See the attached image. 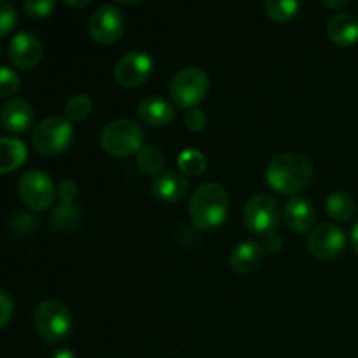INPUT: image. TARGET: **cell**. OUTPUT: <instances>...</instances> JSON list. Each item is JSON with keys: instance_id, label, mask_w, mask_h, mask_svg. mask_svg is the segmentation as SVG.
<instances>
[{"instance_id": "11", "label": "cell", "mask_w": 358, "mask_h": 358, "mask_svg": "<svg viewBox=\"0 0 358 358\" xmlns=\"http://www.w3.org/2000/svg\"><path fill=\"white\" fill-rule=\"evenodd\" d=\"M346 245V234L339 226L331 222L318 224L308 238V248L318 259L338 257Z\"/></svg>"}, {"instance_id": "26", "label": "cell", "mask_w": 358, "mask_h": 358, "mask_svg": "<svg viewBox=\"0 0 358 358\" xmlns=\"http://www.w3.org/2000/svg\"><path fill=\"white\" fill-rule=\"evenodd\" d=\"M17 23V10L7 0L0 2V35H7Z\"/></svg>"}, {"instance_id": "13", "label": "cell", "mask_w": 358, "mask_h": 358, "mask_svg": "<svg viewBox=\"0 0 358 358\" xmlns=\"http://www.w3.org/2000/svg\"><path fill=\"white\" fill-rule=\"evenodd\" d=\"M34 107L30 101L24 98H10L3 103L0 117H2V124L7 131L13 133H23L34 122Z\"/></svg>"}, {"instance_id": "3", "label": "cell", "mask_w": 358, "mask_h": 358, "mask_svg": "<svg viewBox=\"0 0 358 358\" xmlns=\"http://www.w3.org/2000/svg\"><path fill=\"white\" fill-rule=\"evenodd\" d=\"M34 325L44 341L58 343L72 331V313L62 301H42L34 311Z\"/></svg>"}, {"instance_id": "2", "label": "cell", "mask_w": 358, "mask_h": 358, "mask_svg": "<svg viewBox=\"0 0 358 358\" xmlns=\"http://www.w3.org/2000/svg\"><path fill=\"white\" fill-rule=\"evenodd\" d=\"M229 208V198L219 182H203L191 198V219L201 229H212L222 224Z\"/></svg>"}, {"instance_id": "5", "label": "cell", "mask_w": 358, "mask_h": 358, "mask_svg": "<svg viewBox=\"0 0 358 358\" xmlns=\"http://www.w3.org/2000/svg\"><path fill=\"white\" fill-rule=\"evenodd\" d=\"M72 136L73 129L69 119L62 115H49L35 126L31 143L44 156H56L70 145Z\"/></svg>"}, {"instance_id": "8", "label": "cell", "mask_w": 358, "mask_h": 358, "mask_svg": "<svg viewBox=\"0 0 358 358\" xmlns=\"http://www.w3.org/2000/svg\"><path fill=\"white\" fill-rule=\"evenodd\" d=\"M20 196L31 210L42 212L55 199V184L42 170H28L20 178Z\"/></svg>"}, {"instance_id": "36", "label": "cell", "mask_w": 358, "mask_h": 358, "mask_svg": "<svg viewBox=\"0 0 358 358\" xmlns=\"http://www.w3.org/2000/svg\"><path fill=\"white\" fill-rule=\"evenodd\" d=\"M324 3H325V6L336 7V9H338V7L348 6V0H324Z\"/></svg>"}, {"instance_id": "19", "label": "cell", "mask_w": 358, "mask_h": 358, "mask_svg": "<svg viewBox=\"0 0 358 358\" xmlns=\"http://www.w3.org/2000/svg\"><path fill=\"white\" fill-rule=\"evenodd\" d=\"M27 159V145L14 136L0 138V171L9 173Z\"/></svg>"}, {"instance_id": "32", "label": "cell", "mask_w": 358, "mask_h": 358, "mask_svg": "<svg viewBox=\"0 0 358 358\" xmlns=\"http://www.w3.org/2000/svg\"><path fill=\"white\" fill-rule=\"evenodd\" d=\"M35 226V219L31 215H27V213H20V215L14 217L10 220V227L16 231L17 234H27L34 229Z\"/></svg>"}, {"instance_id": "35", "label": "cell", "mask_w": 358, "mask_h": 358, "mask_svg": "<svg viewBox=\"0 0 358 358\" xmlns=\"http://www.w3.org/2000/svg\"><path fill=\"white\" fill-rule=\"evenodd\" d=\"M51 358H77V355L72 352V350H69V348H59L58 352L52 353Z\"/></svg>"}, {"instance_id": "22", "label": "cell", "mask_w": 358, "mask_h": 358, "mask_svg": "<svg viewBox=\"0 0 358 358\" xmlns=\"http://www.w3.org/2000/svg\"><path fill=\"white\" fill-rule=\"evenodd\" d=\"M301 9L299 0H266L264 10L271 20L287 21L296 16Z\"/></svg>"}, {"instance_id": "20", "label": "cell", "mask_w": 358, "mask_h": 358, "mask_svg": "<svg viewBox=\"0 0 358 358\" xmlns=\"http://www.w3.org/2000/svg\"><path fill=\"white\" fill-rule=\"evenodd\" d=\"M325 208L331 217H334L336 220H348L352 219L353 213H355V199L345 191H336L331 192L325 199Z\"/></svg>"}, {"instance_id": "17", "label": "cell", "mask_w": 358, "mask_h": 358, "mask_svg": "<svg viewBox=\"0 0 358 358\" xmlns=\"http://www.w3.org/2000/svg\"><path fill=\"white\" fill-rule=\"evenodd\" d=\"M140 119L147 124L152 126H164L173 119L175 110L173 105L163 96H147L136 107Z\"/></svg>"}, {"instance_id": "9", "label": "cell", "mask_w": 358, "mask_h": 358, "mask_svg": "<svg viewBox=\"0 0 358 358\" xmlns=\"http://www.w3.org/2000/svg\"><path fill=\"white\" fill-rule=\"evenodd\" d=\"M122 30H124V16L114 3H103L91 14L90 31L94 41L110 44L121 37Z\"/></svg>"}, {"instance_id": "15", "label": "cell", "mask_w": 358, "mask_h": 358, "mask_svg": "<svg viewBox=\"0 0 358 358\" xmlns=\"http://www.w3.org/2000/svg\"><path fill=\"white\" fill-rule=\"evenodd\" d=\"M262 259H264V247L259 241L247 240L233 248L229 261L234 271L247 275L261 266Z\"/></svg>"}, {"instance_id": "16", "label": "cell", "mask_w": 358, "mask_h": 358, "mask_svg": "<svg viewBox=\"0 0 358 358\" xmlns=\"http://www.w3.org/2000/svg\"><path fill=\"white\" fill-rule=\"evenodd\" d=\"M315 208L306 198L303 196H294L287 201L283 210V219L287 226L296 233H304L315 224Z\"/></svg>"}, {"instance_id": "25", "label": "cell", "mask_w": 358, "mask_h": 358, "mask_svg": "<svg viewBox=\"0 0 358 358\" xmlns=\"http://www.w3.org/2000/svg\"><path fill=\"white\" fill-rule=\"evenodd\" d=\"M136 163L147 173H157L164 166V154L157 147H142L136 152Z\"/></svg>"}, {"instance_id": "18", "label": "cell", "mask_w": 358, "mask_h": 358, "mask_svg": "<svg viewBox=\"0 0 358 358\" xmlns=\"http://www.w3.org/2000/svg\"><path fill=\"white\" fill-rule=\"evenodd\" d=\"M327 34L339 45H352L358 42V17L350 13H339L327 23Z\"/></svg>"}, {"instance_id": "21", "label": "cell", "mask_w": 358, "mask_h": 358, "mask_svg": "<svg viewBox=\"0 0 358 358\" xmlns=\"http://www.w3.org/2000/svg\"><path fill=\"white\" fill-rule=\"evenodd\" d=\"M80 212L76 203H59L51 213V224L58 231H70L79 224Z\"/></svg>"}, {"instance_id": "6", "label": "cell", "mask_w": 358, "mask_h": 358, "mask_svg": "<svg viewBox=\"0 0 358 358\" xmlns=\"http://www.w3.org/2000/svg\"><path fill=\"white\" fill-rule=\"evenodd\" d=\"M210 79L199 66H184L170 80V96L180 107L192 108L206 96Z\"/></svg>"}, {"instance_id": "14", "label": "cell", "mask_w": 358, "mask_h": 358, "mask_svg": "<svg viewBox=\"0 0 358 358\" xmlns=\"http://www.w3.org/2000/svg\"><path fill=\"white\" fill-rule=\"evenodd\" d=\"M150 191L157 199L166 203L178 201L189 191V180L177 171H163L154 178Z\"/></svg>"}, {"instance_id": "28", "label": "cell", "mask_w": 358, "mask_h": 358, "mask_svg": "<svg viewBox=\"0 0 358 358\" xmlns=\"http://www.w3.org/2000/svg\"><path fill=\"white\" fill-rule=\"evenodd\" d=\"M56 7L55 0H27L23 3V9L31 17H44L52 13Z\"/></svg>"}, {"instance_id": "37", "label": "cell", "mask_w": 358, "mask_h": 358, "mask_svg": "<svg viewBox=\"0 0 358 358\" xmlns=\"http://www.w3.org/2000/svg\"><path fill=\"white\" fill-rule=\"evenodd\" d=\"M66 6H73V7H80V6H87L90 0H65Z\"/></svg>"}, {"instance_id": "12", "label": "cell", "mask_w": 358, "mask_h": 358, "mask_svg": "<svg viewBox=\"0 0 358 358\" xmlns=\"http://www.w3.org/2000/svg\"><path fill=\"white\" fill-rule=\"evenodd\" d=\"M7 55H9L10 63L17 69H34L42 58V44L30 31H20L10 38Z\"/></svg>"}, {"instance_id": "27", "label": "cell", "mask_w": 358, "mask_h": 358, "mask_svg": "<svg viewBox=\"0 0 358 358\" xmlns=\"http://www.w3.org/2000/svg\"><path fill=\"white\" fill-rule=\"evenodd\" d=\"M17 87H20V77H17V73L7 65L0 66V94L2 96H10Z\"/></svg>"}, {"instance_id": "7", "label": "cell", "mask_w": 358, "mask_h": 358, "mask_svg": "<svg viewBox=\"0 0 358 358\" xmlns=\"http://www.w3.org/2000/svg\"><path fill=\"white\" fill-rule=\"evenodd\" d=\"M280 220V205L273 196L255 194L243 208V222L248 231L255 234H271Z\"/></svg>"}, {"instance_id": "4", "label": "cell", "mask_w": 358, "mask_h": 358, "mask_svg": "<svg viewBox=\"0 0 358 358\" xmlns=\"http://www.w3.org/2000/svg\"><path fill=\"white\" fill-rule=\"evenodd\" d=\"M143 131L133 119L119 117L107 122L101 131V147L112 156H129L142 149Z\"/></svg>"}, {"instance_id": "31", "label": "cell", "mask_w": 358, "mask_h": 358, "mask_svg": "<svg viewBox=\"0 0 358 358\" xmlns=\"http://www.w3.org/2000/svg\"><path fill=\"white\" fill-rule=\"evenodd\" d=\"M13 310L14 303L13 299H10L9 292H7V290H0V327H6L10 315H13Z\"/></svg>"}, {"instance_id": "33", "label": "cell", "mask_w": 358, "mask_h": 358, "mask_svg": "<svg viewBox=\"0 0 358 358\" xmlns=\"http://www.w3.org/2000/svg\"><path fill=\"white\" fill-rule=\"evenodd\" d=\"M280 247H282L280 236H276V234H268L266 236V248H269V250H278Z\"/></svg>"}, {"instance_id": "29", "label": "cell", "mask_w": 358, "mask_h": 358, "mask_svg": "<svg viewBox=\"0 0 358 358\" xmlns=\"http://www.w3.org/2000/svg\"><path fill=\"white\" fill-rule=\"evenodd\" d=\"M185 124L189 126V129L192 131H201L206 124V115L201 108L192 107L185 112Z\"/></svg>"}, {"instance_id": "34", "label": "cell", "mask_w": 358, "mask_h": 358, "mask_svg": "<svg viewBox=\"0 0 358 358\" xmlns=\"http://www.w3.org/2000/svg\"><path fill=\"white\" fill-rule=\"evenodd\" d=\"M350 243H352V248L358 254V220L353 224L352 234H350Z\"/></svg>"}, {"instance_id": "24", "label": "cell", "mask_w": 358, "mask_h": 358, "mask_svg": "<svg viewBox=\"0 0 358 358\" xmlns=\"http://www.w3.org/2000/svg\"><path fill=\"white\" fill-rule=\"evenodd\" d=\"M91 107H93V101L86 93L72 94L65 103V117L69 121H80V119L87 117Z\"/></svg>"}, {"instance_id": "30", "label": "cell", "mask_w": 358, "mask_h": 358, "mask_svg": "<svg viewBox=\"0 0 358 358\" xmlns=\"http://www.w3.org/2000/svg\"><path fill=\"white\" fill-rule=\"evenodd\" d=\"M77 191H79V189H77L76 182L70 180V178H63L58 184V187H56V192H58V196L62 198V203H73Z\"/></svg>"}, {"instance_id": "1", "label": "cell", "mask_w": 358, "mask_h": 358, "mask_svg": "<svg viewBox=\"0 0 358 358\" xmlns=\"http://www.w3.org/2000/svg\"><path fill=\"white\" fill-rule=\"evenodd\" d=\"M315 168L308 157L285 152L275 156L266 168V180L273 189L285 194H294L313 180Z\"/></svg>"}, {"instance_id": "10", "label": "cell", "mask_w": 358, "mask_h": 358, "mask_svg": "<svg viewBox=\"0 0 358 358\" xmlns=\"http://www.w3.org/2000/svg\"><path fill=\"white\" fill-rule=\"evenodd\" d=\"M154 62L149 52L135 49V51H128L121 56L115 65L114 76L121 86L135 87L150 76Z\"/></svg>"}, {"instance_id": "23", "label": "cell", "mask_w": 358, "mask_h": 358, "mask_svg": "<svg viewBox=\"0 0 358 358\" xmlns=\"http://www.w3.org/2000/svg\"><path fill=\"white\" fill-rule=\"evenodd\" d=\"M178 166L187 175H199L206 168V157L203 152L194 147H187L178 154Z\"/></svg>"}]
</instances>
